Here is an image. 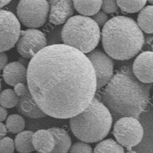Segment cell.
<instances>
[{"label":"cell","mask_w":153,"mask_h":153,"mask_svg":"<svg viewBox=\"0 0 153 153\" xmlns=\"http://www.w3.org/2000/svg\"><path fill=\"white\" fill-rule=\"evenodd\" d=\"M21 24L11 11L0 10V52L13 48L21 32Z\"/></svg>","instance_id":"ba28073f"},{"label":"cell","mask_w":153,"mask_h":153,"mask_svg":"<svg viewBox=\"0 0 153 153\" xmlns=\"http://www.w3.org/2000/svg\"><path fill=\"white\" fill-rule=\"evenodd\" d=\"M2 76L4 81L11 86L19 83L25 84L27 82V69L20 62H11L3 69Z\"/></svg>","instance_id":"4fadbf2b"},{"label":"cell","mask_w":153,"mask_h":153,"mask_svg":"<svg viewBox=\"0 0 153 153\" xmlns=\"http://www.w3.org/2000/svg\"><path fill=\"white\" fill-rule=\"evenodd\" d=\"M14 93H16V95L19 97L23 96L24 94H25L27 91L28 88L23 83H19L15 85L14 86Z\"/></svg>","instance_id":"83f0119b"},{"label":"cell","mask_w":153,"mask_h":153,"mask_svg":"<svg viewBox=\"0 0 153 153\" xmlns=\"http://www.w3.org/2000/svg\"><path fill=\"white\" fill-rule=\"evenodd\" d=\"M146 1H117L116 3L122 11L135 13L141 11L146 4Z\"/></svg>","instance_id":"7402d4cb"},{"label":"cell","mask_w":153,"mask_h":153,"mask_svg":"<svg viewBox=\"0 0 153 153\" xmlns=\"http://www.w3.org/2000/svg\"><path fill=\"white\" fill-rule=\"evenodd\" d=\"M32 143L35 150L40 153H50L55 146L53 136L48 129H40L33 133Z\"/></svg>","instance_id":"9a60e30c"},{"label":"cell","mask_w":153,"mask_h":153,"mask_svg":"<svg viewBox=\"0 0 153 153\" xmlns=\"http://www.w3.org/2000/svg\"><path fill=\"white\" fill-rule=\"evenodd\" d=\"M10 2V1L9 0H0V10L3 7L7 5Z\"/></svg>","instance_id":"1f68e13d"},{"label":"cell","mask_w":153,"mask_h":153,"mask_svg":"<svg viewBox=\"0 0 153 153\" xmlns=\"http://www.w3.org/2000/svg\"><path fill=\"white\" fill-rule=\"evenodd\" d=\"M93 153H124V150L119 143L109 138L99 142Z\"/></svg>","instance_id":"ffe728a7"},{"label":"cell","mask_w":153,"mask_h":153,"mask_svg":"<svg viewBox=\"0 0 153 153\" xmlns=\"http://www.w3.org/2000/svg\"><path fill=\"white\" fill-rule=\"evenodd\" d=\"M7 132V131L5 125L0 122V140L5 136Z\"/></svg>","instance_id":"4dcf8cb0"},{"label":"cell","mask_w":153,"mask_h":153,"mask_svg":"<svg viewBox=\"0 0 153 153\" xmlns=\"http://www.w3.org/2000/svg\"><path fill=\"white\" fill-rule=\"evenodd\" d=\"M74 9L83 16H92L99 11L102 1H73Z\"/></svg>","instance_id":"e0dca14e"},{"label":"cell","mask_w":153,"mask_h":153,"mask_svg":"<svg viewBox=\"0 0 153 153\" xmlns=\"http://www.w3.org/2000/svg\"><path fill=\"white\" fill-rule=\"evenodd\" d=\"M48 1L21 0L16 7L18 21L27 27L35 29L44 26L49 14Z\"/></svg>","instance_id":"8992f818"},{"label":"cell","mask_w":153,"mask_h":153,"mask_svg":"<svg viewBox=\"0 0 153 153\" xmlns=\"http://www.w3.org/2000/svg\"><path fill=\"white\" fill-rule=\"evenodd\" d=\"M101 8L106 14L114 13L119 10V7L116 1H103Z\"/></svg>","instance_id":"484cf974"},{"label":"cell","mask_w":153,"mask_h":153,"mask_svg":"<svg viewBox=\"0 0 153 153\" xmlns=\"http://www.w3.org/2000/svg\"><path fill=\"white\" fill-rule=\"evenodd\" d=\"M101 35L106 54L117 60H127L134 57L145 42L143 33L137 22L127 16L110 19L102 28Z\"/></svg>","instance_id":"3957f363"},{"label":"cell","mask_w":153,"mask_h":153,"mask_svg":"<svg viewBox=\"0 0 153 153\" xmlns=\"http://www.w3.org/2000/svg\"><path fill=\"white\" fill-rule=\"evenodd\" d=\"M126 153H137V152H136L135 151H133V150H129L128 152H127Z\"/></svg>","instance_id":"d6a6232c"},{"label":"cell","mask_w":153,"mask_h":153,"mask_svg":"<svg viewBox=\"0 0 153 153\" xmlns=\"http://www.w3.org/2000/svg\"><path fill=\"white\" fill-rule=\"evenodd\" d=\"M86 56L95 71L98 91L104 87L113 76L114 62L110 57L100 50H94Z\"/></svg>","instance_id":"30bf717a"},{"label":"cell","mask_w":153,"mask_h":153,"mask_svg":"<svg viewBox=\"0 0 153 153\" xmlns=\"http://www.w3.org/2000/svg\"><path fill=\"white\" fill-rule=\"evenodd\" d=\"M47 45V39L44 33L36 29L30 28L21 31L16 43V50L23 58L31 59Z\"/></svg>","instance_id":"9c48e42d"},{"label":"cell","mask_w":153,"mask_h":153,"mask_svg":"<svg viewBox=\"0 0 153 153\" xmlns=\"http://www.w3.org/2000/svg\"><path fill=\"white\" fill-rule=\"evenodd\" d=\"M7 131L16 134L23 131L25 128V121L20 115L12 114L9 115L6 121Z\"/></svg>","instance_id":"44dd1931"},{"label":"cell","mask_w":153,"mask_h":153,"mask_svg":"<svg viewBox=\"0 0 153 153\" xmlns=\"http://www.w3.org/2000/svg\"><path fill=\"white\" fill-rule=\"evenodd\" d=\"M150 91V85L139 81L128 66L113 74L102 91L101 100L114 114L137 119L148 107Z\"/></svg>","instance_id":"7a4b0ae2"},{"label":"cell","mask_w":153,"mask_h":153,"mask_svg":"<svg viewBox=\"0 0 153 153\" xmlns=\"http://www.w3.org/2000/svg\"><path fill=\"white\" fill-rule=\"evenodd\" d=\"M14 142L10 137H6L0 140V153H13Z\"/></svg>","instance_id":"cb8c5ba5"},{"label":"cell","mask_w":153,"mask_h":153,"mask_svg":"<svg viewBox=\"0 0 153 153\" xmlns=\"http://www.w3.org/2000/svg\"><path fill=\"white\" fill-rule=\"evenodd\" d=\"M33 131H22L16 136L14 140V146L19 153H30L35 150L33 143Z\"/></svg>","instance_id":"ac0fdd59"},{"label":"cell","mask_w":153,"mask_h":153,"mask_svg":"<svg viewBox=\"0 0 153 153\" xmlns=\"http://www.w3.org/2000/svg\"><path fill=\"white\" fill-rule=\"evenodd\" d=\"M27 82L39 107L57 119L82 112L97 92L95 71L86 55L64 44L48 45L33 57Z\"/></svg>","instance_id":"6da1fadb"},{"label":"cell","mask_w":153,"mask_h":153,"mask_svg":"<svg viewBox=\"0 0 153 153\" xmlns=\"http://www.w3.org/2000/svg\"><path fill=\"white\" fill-rule=\"evenodd\" d=\"M153 53L145 51L138 55L133 64V73L137 79L146 84L153 81Z\"/></svg>","instance_id":"8fae6325"},{"label":"cell","mask_w":153,"mask_h":153,"mask_svg":"<svg viewBox=\"0 0 153 153\" xmlns=\"http://www.w3.org/2000/svg\"><path fill=\"white\" fill-rule=\"evenodd\" d=\"M8 61L7 56L4 52H0V71L7 65Z\"/></svg>","instance_id":"f1b7e54d"},{"label":"cell","mask_w":153,"mask_h":153,"mask_svg":"<svg viewBox=\"0 0 153 153\" xmlns=\"http://www.w3.org/2000/svg\"><path fill=\"white\" fill-rule=\"evenodd\" d=\"M149 2H151V4H153V1H149Z\"/></svg>","instance_id":"e575fe53"},{"label":"cell","mask_w":153,"mask_h":153,"mask_svg":"<svg viewBox=\"0 0 153 153\" xmlns=\"http://www.w3.org/2000/svg\"><path fill=\"white\" fill-rule=\"evenodd\" d=\"M108 16L104 11H99L96 14L93 16L92 19L95 22L99 27H103L108 21Z\"/></svg>","instance_id":"4316f807"},{"label":"cell","mask_w":153,"mask_h":153,"mask_svg":"<svg viewBox=\"0 0 153 153\" xmlns=\"http://www.w3.org/2000/svg\"><path fill=\"white\" fill-rule=\"evenodd\" d=\"M48 2V20L55 25L65 23L74 13L73 3L71 0H51Z\"/></svg>","instance_id":"7c38bea8"},{"label":"cell","mask_w":153,"mask_h":153,"mask_svg":"<svg viewBox=\"0 0 153 153\" xmlns=\"http://www.w3.org/2000/svg\"><path fill=\"white\" fill-rule=\"evenodd\" d=\"M112 124V117L109 109L95 98L83 111L70 119L73 134L86 143L103 140L109 133Z\"/></svg>","instance_id":"277c9868"},{"label":"cell","mask_w":153,"mask_h":153,"mask_svg":"<svg viewBox=\"0 0 153 153\" xmlns=\"http://www.w3.org/2000/svg\"><path fill=\"white\" fill-rule=\"evenodd\" d=\"M153 14L152 5L147 6L140 11L137 18V25L145 33H153Z\"/></svg>","instance_id":"d6986e66"},{"label":"cell","mask_w":153,"mask_h":153,"mask_svg":"<svg viewBox=\"0 0 153 153\" xmlns=\"http://www.w3.org/2000/svg\"><path fill=\"white\" fill-rule=\"evenodd\" d=\"M1 79H0V91H1Z\"/></svg>","instance_id":"836d02e7"},{"label":"cell","mask_w":153,"mask_h":153,"mask_svg":"<svg viewBox=\"0 0 153 153\" xmlns=\"http://www.w3.org/2000/svg\"><path fill=\"white\" fill-rule=\"evenodd\" d=\"M100 30L91 18L77 15L71 16L61 30V40L66 45L82 53H89L98 45Z\"/></svg>","instance_id":"5b68a950"},{"label":"cell","mask_w":153,"mask_h":153,"mask_svg":"<svg viewBox=\"0 0 153 153\" xmlns=\"http://www.w3.org/2000/svg\"><path fill=\"white\" fill-rule=\"evenodd\" d=\"M52 134L55 146L50 153H68L71 147V141L69 134L64 129L54 127L48 129Z\"/></svg>","instance_id":"2e32d148"},{"label":"cell","mask_w":153,"mask_h":153,"mask_svg":"<svg viewBox=\"0 0 153 153\" xmlns=\"http://www.w3.org/2000/svg\"><path fill=\"white\" fill-rule=\"evenodd\" d=\"M69 153H93V149L87 143L76 142L72 145Z\"/></svg>","instance_id":"d4e9b609"},{"label":"cell","mask_w":153,"mask_h":153,"mask_svg":"<svg viewBox=\"0 0 153 153\" xmlns=\"http://www.w3.org/2000/svg\"><path fill=\"white\" fill-rule=\"evenodd\" d=\"M16 109L19 114L30 118L40 119L47 116L35 102L28 88L25 94L19 97Z\"/></svg>","instance_id":"5bb4252c"},{"label":"cell","mask_w":153,"mask_h":153,"mask_svg":"<svg viewBox=\"0 0 153 153\" xmlns=\"http://www.w3.org/2000/svg\"><path fill=\"white\" fill-rule=\"evenodd\" d=\"M19 97L11 89H6L0 93V104L5 108H11L16 106Z\"/></svg>","instance_id":"603a6c76"},{"label":"cell","mask_w":153,"mask_h":153,"mask_svg":"<svg viewBox=\"0 0 153 153\" xmlns=\"http://www.w3.org/2000/svg\"><path fill=\"white\" fill-rule=\"evenodd\" d=\"M7 116V111L6 108L0 106V122L5 121Z\"/></svg>","instance_id":"f546056e"},{"label":"cell","mask_w":153,"mask_h":153,"mask_svg":"<svg viewBox=\"0 0 153 153\" xmlns=\"http://www.w3.org/2000/svg\"><path fill=\"white\" fill-rule=\"evenodd\" d=\"M113 133L117 143L131 150L142 141L143 129L137 119L123 117L116 122Z\"/></svg>","instance_id":"52a82bcc"}]
</instances>
